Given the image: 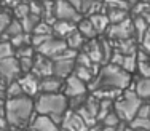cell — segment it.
<instances>
[{"mask_svg":"<svg viewBox=\"0 0 150 131\" xmlns=\"http://www.w3.org/2000/svg\"><path fill=\"white\" fill-rule=\"evenodd\" d=\"M149 30H150V26H149Z\"/></svg>","mask_w":150,"mask_h":131,"instance_id":"f6af8a7d","label":"cell"},{"mask_svg":"<svg viewBox=\"0 0 150 131\" xmlns=\"http://www.w3.org/2000/svg\"><path fill=\"white\" fill-rule=\"evenodd\" d=\"M131 82V74L123 70L121 67L115 64H105L96 74V77L90 82V88L93 91L98 90H125Z\"/></svg>","mask_w":150,"mask_h":131,"instance_id":"6da1fadb","label":"cell"},{"mask_svg":"<svg viewBox=\"0 0 150 131\" xmlns=\"http://www.w3.org/2000/svg\"><path fill=\"white\" fill-rule=\"evenodd\" d=\"M141 45L142 48H144V51H150V30H147V32L144 34V37L141 38Z\"/></svg>","mask_w":150,"mask_h":131,"instance_id":"8d00e7d4","label":"cell"},{"mask_svg":"<svg viewBox=\"0 0 150 131\" xmlns=\"http://www.w3.org/2000/svg\"><path fill=\"white\" fill-rule=\"evenodd\" d=\"M149 55H150V51H149Z\"/></svg>","mask_w":150,"mask_h":131,"instance_id":"7dc6e473","label":"cell"},{"mask_svg":"<svg viewBox=\"0 0 150 131\" xmlns=\"http://www.w3.org/2000/svg\"><path fill=\"white\" fill-rule=\"evenodd\" d=\"M99 43H101V51H102V62H107L112 59V55H113V47L110 43V38H105V37H99Z\"/></svg>","mask_w":150,"mask_h":131,"instance_id":"484cf974","label":"cell"},{"mask_svg":"<svg viewBox=\"0 0 150 131\" xmlns=\"http://www.w3.org/2000/svg\"><path fill=\"white\" fill-rule=\"evenodd\" d=\"M141 104L142 99L137 96V93L134 90H126L123 93V96L113 102V110H115V114L118 115L121 122H131L137 114Z\"/></svg>","mask_w":150,"mask_h":131,"instance_id":"277c9868","label":"cell"},{"mask_svg":"<svg viewBox=\"0 0 150 131\" xmlns=\"http://www.w3.org/2000/svg\"><path fill=\"white\" fill-rule=\"evenodd\" d=\"M102 8V2L98 0H81V6H80V13H86V15H96V11H101Z\"/></svg>","mask_w":150,"mask_h":131,"instance_id":"603a6c76","label":"cell"},{"mask_svg":"<svg viewBox=\"0 0 150 131\" xmlns=\"http://www.w3.org/2000/svg\"><path fill=\"white\" fill-rule=\"evenodd\" d=\"M32 35H53V27L46 21H40L32 30Z\"/></svg>","mask_w":150,"mask_h":131,"instance_id":"836d02e7","label":"cell"},{"mask_svg":"<svg viewBox=\"0 0 150 131\" xmlns=\"http://www.w3.org/2000/svg\"><path fill=\"white\" fill-rule=\"evenodd\" d=\"M134 13H136V16L144 18V19L150 24V2H147V0L137 2L134 5Z\"/></svg>","mask_w":150,"mask_h":131,"instance_id":"4316f807","label":"cell"},{"mask_svg":"<svg viewBox=\"0 0 150 131\" xmlns=\"http://www.w3.org/2000/svg\"><path fill=\"white\" fill-rule=\"evenodd\" d=\"M85 42H86V38H85L83 35L78 32V30H74V32L66 38L67 48H70V50H77V51H78V50L83 48Z\"/></svg>","mask_w":150,"mask_h":131,"instance_id":"d6986e66","label":"cell"},{"mask_svg":"<svg viewBox=\"0 0 150 131\" xmlns=\"http://www.w3.org/2000/svg\"><path fill=\"white\" fill-rule=\"evenodd\" d=\"M74 75H77L80 80H83L85 83H90L93 79L96 77V72L93 70V67H83V66H77L75 64V69H74Z\"/></svg>","mask_w":150,"mask_h":131,"instance_id":"44dd1931","label":"cell"},{"mask_svg":"<svg viewBox=\"0 0 150 131\" xmlns=\"http://www.w3.org/2000/svg\"><path fill=\"white\" fill-rule=\"evenodd\" d=\"M23 94H24V91H23V88H21V85H19V82H18V80L6 83V90H5L6 99H10V98H18V96H23Z\"/></svg>","mask_w":150,"mask_h":131,"instance_id":"f1b7e54d","label":"cell"},{"mask_svg":"<svg viewBox=\"0 0 150 131\" xmlns=\"http://www.w3.org/2000/svg\"><path fill=\"white\" fill-rule=\"evenodd\" d=\"M30 131H59V126L53 118L38 114L30 122Z\"/></svg>","mask_w":150,"mask_h":131,"instance_id":"4fadbf2b","label":"cell"},{"mask_svg":"<svg viewBox=\"0 0 150 131\" xmlns=\"http://www.w3.org/2000/svg\"><path fill=\"white\" fill-rule=\"evenodd\" d=\"M134 91L137 93V96L141 99L150 98V77H142V79L136 83Z\"/></svg>","mask_w":150,"mask_h":131,"instance_id":"7402d4cb","label":"cell"},{"mask_svg":"<svg viewBox=\"0 0 150 131\" xmlns=\"http://www.w3.org/2000/svg\"><path fill=\"white\" fill-rule=\"evenodd\" d=\"M131 128H137L142 131H150V118H144V117H134L129 122Z\"/></svg>","mask_w":150,"mask_h":131,"instance_id":"4dcf8cb0","label":"cell"},{"mask_svg":"<svg viewBox=\"0 0 150 131\" xmlns=\"http://www.w3.org/2000/svg\"><path fill=\"white\" fill-rule=\"evenodd\" d=\"M90 21L93 23V26H94V29H96V32H98V34L105 32V30L109 29V26H110V21H109V18H107V15H102V13L91 15Z\"/></svg>","mask_w":150,"mask_h":131,"instance_id":"ac0fdd59","label":"cell"},{"mask_svg":"<svg viewBox=\"0 0 150 131\" xmlns=\"http://www.w3.org/2000/svg\"><path fill=\"white\" fill-rule=\"evenodd\" d=\"M21 21V24H23V29H24V32H27V34H32V30H34V27L37 26L38 23H40V16H37V15H32V13H29L27 16H24L23 19H19Z\"/></svg>","mask_w":150,"mask_h":131,"instance_id":"cb8c5ba5","label":"cell"},{"mask_svg":"<svg viewBox=\"0 0 150 131\" xmlns=\"http://www.w3.org/2000/svg\"><path fill=\"white\" fill-rule=\"evenodd\" d=\"M5 117V102H2V98H0V118Z\"/></svg>","mask_w":150,"mask_h":131,"instance_id":"74e56055","label":"cell"},{"mask_svg":"<svg viewBox=\"0 0 150 131\" xmlns=\"http://www.w3.org/2000/svg\"><path fill=\"white\" fill-rule=\"evenodd\" d=\"M102 5H104L107 10H128L129 8V5H128L125 0H104Z\"/></svg>","mask_w":150,"mask_h":131,"instance_id":"e575fe53","label":"cell"},{"mask_svg":"<svg viewBox=\"0 0 150 131\" xmlns=\"http://www.w3.org/2000/svg\"><path fill=\"white\" fill-rule=\"evenodd\" d=\"M77 24H78L77 30L83 35L86 40H90V38H96L98 32H96V29H94V26H93V23L90 21V18H88V19H83V18H81Z\"/></svg>","mask_w":150,"mask_h":131,"instance_id":"e0dca14e","label":"cell"},{"mask_svg":"<svg viewBox=\"0 0 150 131\" xmlns=\"http://www.w3.org/2000/svg\"><path fill=\"white\" fill-rule=\"evenodd\" d=\"M54 16L59 21H70L78 23L81 19L80 10H77L69 0H56L54 2Z\"/></svg>","mask_w":150,"mask_h":131,"instance_id":"5b68a950","label":"cell"},{"mask_svg":"<svg viewBox=\"0 0 150 131\" xmlns=\"http://www.w3.org/2000/svg\"><path fill=\"white\" fill-rule=\"evenodd\" d=\"M10 43H11V47L15 48V50L21 48V47H26V45H32L30 43V35L27 34V32H23V34L16 35V37L10 38Z\"/></svg>","mask_w":150,"mask_h":131,"instance_id":"f546056e","label":"cell"},{"mask_svg":"<svg viewBox=\"0 0 150 131\" xmlns=\"http://www.w3.org/2000/svg\"><path fill=\"white\" fill-rule=\"evenodd\" d=\"M107 32V38L110 40H125V38H133L134 35V27H133V19H125L118 24H110Z\"/></svg>","mask_w":150,"mask_h":131,"instance_id":"52a82bcc","label":"cell"},{"mask_svg":"<svg viewBox=\"0 0 150 131\" xmlns=\"http://www.w3.org/2000/svg\"><path fill=\"white\" fill-rule=\"evenodd\" d=\"M10 21H11V18H10L8 13L0 11V37L5 34V29H6V26L10 24Z\"/></svg>","mask_w":150,"mask_h":131,"instance_id":"d590c367","label":"cell"},{"mask_svg":"<svg viewBox=\"0 0 150 131\" xmlns=\"http://www.w3.org/2000/svg\"><path fill=\"white\" fill-rule=\"evenodd\" d=\"M125 131H142V130H137V128H131V126H128V128H125Z\"/></svg>","mask_w":150,"mask_h":131,"instance_id":"b9f144b4","label":"cell"},{"mask_svg":"<svg viewBox=\"0 0 150 131\" xmlns=\"http://www.w3.org/2000/svg\"><path fill=\"white\" fill-rule=\"evenodd\" d=\"M81 50L90 56L91 61L94 62V64H101L102 62V51H101L99 38H90V40H86Z\"/></svg>","mask_w":150,"mask_h":131,"instance_id":"9a60e30c","label":"cell"},{"mask_svg":"<svg viewBox=\"0 0 150 131\" xmlns=\"http://www.w3.org/2000/svg\"><path fill=\"white\" fill-rule=\"evenodd\" d=\"M69 2L72 3V5H74L77 10H80V6H81V0H69Z\"/></svg>","mask_w":150,"mask_h":131,"instance_id":"f35d334b","label":"cell"},{"mask_svg":"<svg viewBox=\"0 0 150 131\" xmlns=\"http://www.w3.org/2000/svg\"><path fill=\"white\" fill-rule=\"evenodd\" d=\"M30 72L38 79H45V77L53 75V59L37 53L34 56V66H32Z\"/></svg>","mask_w":150,"mask_h":131,"instance_id":"30bf717a","label":"cell"},{"mask_svg":"<svg viewBox=\"0 0 150 131\" xmlns=\"http://www.w3.org/2000/svg\"><path fill=\"white\" fill-rule=\"evenodd\" d=\"M21 67H19V61L16 56H10L0 61V79L5 83L15 82L21 77Z\"/></svg>","mask_w":150,"mask_h":131,"instance_id":"8992f818","label":"cell"},{"mask_svg":"<svg viewBox=\"0 0 150 131\" xmlns=\"http://www.w3.org/2000/svg\"><path fill=\"white\" fill-rule=\"evenodd\" d=\"M53 35H58L59 38H64L66 40L74 30H77V24L75 23H70V21H56L53 24Z\"/></svg>","mask_w":150,"mask_h":131,"instance_id":"2e32d148","label":"cell"},{"mask_svg":"<svg viewBox=\"0 0 150 131\" xmlns=\"http://www.w3.org/2000/svg\"><path fill=\"white\" fill-rule=\"evenodd\" d=\"M149 26H150V24L144 19V18H141V16H136L134 19H133L134 34H137V38H139V40H141V38L144 37V34L149 30Z\"/></svg>","mask_w":150,"mask_h":131,"instance_id":"d4e9b609","label":"cell"},{"mask_svg":"<svg viewBox=\"0 0 150 131\" xmlns=\"http://www.w3.org/2000/svg\"><path fill=\"white\" fill-rule=\"evenodd\" d=\"M13 10H15V16H16V19H23L24 16H27V15L30 13L29 2H23V0H21L19 3H16V5L13 6Z\"/></svg>","mask_w":150,"mask_h":131,"instance_id":"1f68e13d","label":"cell"},{"mask_svg":"<svg viewBox=\"0 0 150 131\" xmlns=\"http://www.w3.org/2000/svg\"><path fill=\"white\" fill-rule=\"evenodd\" d=\"M62 126L66 131H88L90 130L86 126V123L83 122V118L77 112H66V115L62 118Z\"/></svg>","mask_w":150,"mask_h":131,"instance_id":"8fae6325","label":"cell"},{"mask_svg":"<svg viewBox=\"0 0 150 131\" xmlns=\"http://www.w3.org/2000/svg\"><path fill=\"white\" fill-rule=\"evenodd\" d=\"M23 32H24V29H23L21 21L19 19H11V21H10V24L6 26L5 34L2 35V38H3V40H8V38L16 37V35H19V34H23Z\"/></svg>","mask_w":150,"mask_h":131,"instance_id":"ffe728a7","label":"cell"},{"mask_svg":"<svg viewBox=\"0 0 150 131\" xmlns=\"http://www.w3.org/2000/svg\"><path fill=\"white\" fill-rule=\"evenodd\" d=\"M35 112L53 118L56 123H62V118L69 109V99L64 93H40L34 101Z\"/></svg>","mask_w":150,"mask_h":131,"instance_id":"3957f363","label":"cell"},{"mask_svg":"<svg viewBox=\"0 0 150 131\" xmlns=\"http://www.w3.org/2000/svg\"><path fill=\"white\" fill-rule=\"evenodd\" d=\"M64 80H66V82H64L62 88H64V94H66L67 98H77V96H85V94H86V91H88L86 83H85L83 80H80L77 75L70 74V75Z\"/></svg>","mask_w":150,"mask_h":131,"instance_id":"9c48e42d","label":"cell"},{"mask_svg":"<svg viewBox=\"0 0 150 131\" xmlns=\"http://www.w3.org/2000/svg\"><path fill=\"white\" fill-rule=\"evenodd\" d=\"M18 82H19L21 88H23L24 94H27V96H35V94L38 93V83H40V79L38 77H35L32 72L29 74H23V75L18 79Z\"/></svg>","mask_w":150,"mask_h":131,"instance_id":"7c38bea8","label":"cell"},{"mask_svg":"<svg viewBox=\"0 0 150 131\" xmlns=\"http://www.w3.org/2000/svg\"><path fill=\"white\" fill-rule=\"evenodd\" d=\"M147 2H150V0H147Z\"/></svg>","mask_w":150,"mask_h":131,"instance_id":"bcb514c9","label":"cell"},{"mask_svg":"<svg viewBox=\"0 0 150 131\" xmlns=\"http://www.w3.org/2000/svg\"><path fill=\"white\" fill-rule=\"evenodd\" d=\"M67 50V43L64 38H56L54 35H53L50 40H46L45 43H42L40 47H37V53H40V55L46 56V58L50 59H54L58 58L61 53H64Z\"/></svg>","mask_w":150,"mask_h":131,"instance_id":"ba28073f","label":"cell"},{"mask_svg":"<svg viewBox=\"0 0 150 131\" xmlns=\"http://www.w3.org/2000/svg\"><path fill=\"white\" fill-rule=\"evenodd\" d=\"M35 106L30 96L23 94L18 98H10L5 102V120L10 126L15 128H24L29 125L34 117Z\"/></svg>","mask_w":150,"mask_h":131,"instance_id":"7a4b0ae2","label":"cell"},{"mask_svg":"<svg viewBox=\"0 0 150 131\" xmlns=\"http://www.w3.org/2000/svg\"><path fill=\"white\" fill-rule=\"evenodd\" d=\"M98 2H104V0H98Z\"/></svg>","mask_w":150,"mask_h":131,"instance_id":"ee69618b","label":"cell"},{"mask_svg":"<svg viewBox=\"0 0 150 131\" xmlns=\"http://www.w3.org/2000/svg\"><path fill=\"white\" fill-rule=\"evenodd\" d=\"M62 79L56 75H50L45 79H40L38 83V93H59V90L62 88Z\"/></svg>","mask_w":150,"mask_h":131,"instance_id":"5bb4252c","label":"cell"},{"mask_svg":"<svg viewBox=\"0 0 150 131\" xmlns=\"http://www.w3.org/2000/svg\"><path fill=\"white\" fill-rule=\"evenodd\" d=\"M19 2H21V0H5V3H6V5H10V6H15L16 3H19Z\"/></svg>","mask_w":150,"mask_h":131,"instance_id":"ab89813d","label":"cell"},{"mask_svg":"<svg viewBox=\"0 0 150 131\" xmlns=\"http://www.w3.org/2000/svg\"><path fill=\"white\" fill-rule=\"evenodd\" d=\"M107 18H109L110 24H118L121 21L128 19L129 15H128V10H109Z\"/></svg>","mask_w":150,"mask_h":131,"instance_id":"83f0119b","label":"cell"},{"mask_svg":"<svg viewBox=\"0 0 150 131\" xmlns=\"http://www.w3.org/2000/svg\"><path fill=\"white\" fill-rule=\"evenodd\" d=\"M23 2H32V0H23Z\"/></svg>","mask_w":150,"mask_h":131,"instance_id":"7bdbcfd3","label":"cell"},{"mask_svg":"<svg viewBox=\"0 0 150 131\" xmlns=\"http://www.w3.org/2000/svg\"><path fill=\"white\" fill-rule=\"evenodd\" d=\"M10 56H15V48L11 47L10 40H0V61Z\"/></svg>","mask_w":150,"mask_h":131,"instance_id":"d6a6232c","label":"cell"},{"mask_svg":"<svg viewBox=\"0 0 150 131\" xmlns=\"http://www.w3.org/2000/svg\"><path fill=\"white\" fill-rule=\"evenodd\" d=\"M125 2H126V3H128V5H129V6H134V5H136V3H137V2H139V0H125Z\"/></svg>","mask_w":150,"mask_h":131,"instance_id":"60d3db41","label":"cell"}]
</instances>
